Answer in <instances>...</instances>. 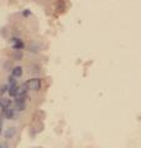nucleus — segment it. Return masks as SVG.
Returning <instances> with one entry per match:
<instances>
[{
  "label": "nucleus",
  "instance_id": "nucleus-1",
  "mask_svg": "<svg viewBox=\"0 0 141 148\" xmlns=\"http://www.w3.org/2000/svg\"><path fill=\"white\" fill-rule=\"evenodd\" d=\"M27 90H39L41 88V79L40 78H31L25 83Z\"/></svg>",
  "mask_w": 141,
  "mask_h": 148
},
{
  "label": "nucleus",
  "instance_id": "nucleus-2",
  "mask_svg": "<svg viewBox=\"0 0 141 148\" xmlns=\"http://www.w3.org/2000/svg\"><path fill=\"white\" fill-rule=\"evenodd\" d=\"M15 111H24L26 109V104H25V100H15L14 103V108Z\"/></svg>",
  "mask_w": 141,
  "mask_h": 148
},
{
  "label": "nucleus",
  "instance_id": "nucleus-3",
  "mask_svg": "<svg viewBox=\"0 0 141 148\" xmlns=\"http://www.w3.org/2000/svg\"><path fill=\"white\" fill-rule=\"evenodd\" d=\"M15 135H16V127H14V126L8 127L5 130V132H4V137H5L6 140H10V138H12Z\"/></svg>",
  "mask_w": 141,
  "mask_h": 148
},
{
  "label": "nucleus",
  "instance_id": "nucleus-4",
  "mask_svg": "<svg viewBox=\"0 0 141 148\" xmlns=\"http://www.w3.org/2000/svg\"><path fill=\"white\" fill-rule=\"evenodd\" d=\"M11 41L14 42V45H12V48H14V49H22V48L25 47L24 42H22L20 38H17V37H14Z\"/></svg>",
  "mask_w": 141,
  "mask_h": 148
},
{
  "label": "nucleus",
  "instance_id": "nucleus-5",
  "mask_svg": "<svg viewBox=\"0 0 141 148\" xmlns=\"http://www.w3.org/2000/svg\"><path fill=\"white\" fill-rule=\"evenodd\" d=\"M15 112H16V111L14 110L12 108H9V109H6L5 111H4L3 115H4V116H5L8 120H12L14 117H15Z\"/></svg>",
  "mask_w": 141,
  "mask_h": 148
},
{
  "label": "nucleus",
  "instance_id": "nucleus-6",
  "mask_svg": "<svg viewBox=\"0 0 141 148\" xmlns=\"http://www.w3.org/2000/svg\"><path fill=\"white\" fill-rule=\"evenodd\" d=\"M19 85H16V86H9V95H10V98H14L15 99L16 98V95H17V92H19Z\"/></svg>",
  "mask_w": 141,
  "mask_h": 148
},
{
  "label": "nucleus",
  "instance_id": "nucleus-7",
  "mask_svg": "<svg viewBox=\"0 0 141 148\" xmlns=\"http://www.w3.org/2000/svg\"><path fill=\"white\" fill-rule=\"evenodd\" d=\"M11 75L12 77H15V78H19L22 75V68L20 66H17V67H14L12 68V71H11Z\"/></svg>",
  "mask_w": 141,
  "mask_h": 148
},
{
  "label": "nucleus",
  "instance_id": "nucleus-8",
  "mask_svg": "<svg viewBox=\"0 0 141 148\" xmlns=\"http://www.w3.org/2000/svg\"><path fill=\"white\" fill-rule=\"evenodd\" d=\"M8 82H9V86H16V85H17V80H16V78H15V77H12V75L9 77Z\"/></svg>",
  "mask_w": 141,
  "mask_h": 148
},
{
  "label": "nucleus",
  "instance_id": "nucleus-9",
  "mask_svg": "<svg viewBox=\"0 0 141 148\" xmlns=\"http://www.w3.org/2000/svg\"><path fill=\"white\" fill-rule=\"evenodd\" d=\"M6 91H9V85H8V84L0 85V95H4Z\"/></svg>",
  "mask_w": 141,
  "mask_h": 148
},
{
  "label": "nucleus",
  "instance_id": "nucleus-10",
  "mask_svg": "<svg viewBox=\"0 0 141 148\" xmlns=\"http://www.w3.org/2000/svg\"><path fill=\"white\" fill-rule=\"evenodd\" d=\"M30 15H31V10H29V9L22 10V16H24V17H29Z\"/></svg>",
  "mask_w": 141,
  "mask_h": 148
},
{
  "label": "nucleus",
  "instance_id": "nucleus-11",
  "mask_svg": "<svg viewBox=\"0 0 141 148\" xmlns=\"http://www.w3.org/2000/svg\"><path fill=\"white\" fill-rule=\"evenodd\" d=\"M14 54H15V56H14V58H15V59H21V58H22L21 52H19V51H17V52H15Z\"/></svg>",
  "mask_w": 141,
  "mask_h": 148
},
{
  "label": "nucleus",
  "instance_id": "nucleus-12",
  "mask_svg": "<svg viewBox=\"0 0 141 148\" xmlns=\"http://www.w3.org/2000/svg\"><path fill=\"white\" fill-rule=\"evenodd\" d=\"M1 122H3V120H1V116H0V127H1Z\"/></svg>",
  "mask_w": 141,
  "mask_h": 148
},
{
  "label": "nucleus",
  "instance_id": "nucleus-13",
  "mask_svg": "<svg viewBox=\"0 0 141 148\" xmlns=\"http://www.w3.org/2000/svg\"><path fill=\"white\" fill-rule=\"evenodd\" d=\"M0 148H4V146H3V143H0Z\"/></svg>",
  "mask_w": 141,
  "mask_h": 148
},
{
  "label": "nucleus",
  "instance_id": "nucleus-14",
  "mask_svg": "<svg viewBox=\"0 0 141 148\" xmlns=\"http://www.w3.org/2000/svg\"><path fill=\"white\" fill-rule=\"evenodd\" d=\"M0 133H1V127H0Z\"/></svg>",
  "mask_w": 141,
  "mask_h": 148
}]
</instances>
